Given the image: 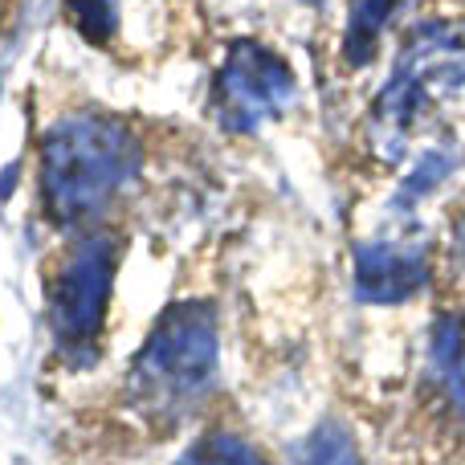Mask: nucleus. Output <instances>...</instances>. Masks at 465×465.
Instances as JSON below:
<instances>
[{
	"instance_id": "12",
	"label": "nucleus",
	"mask_w": 465,
	"mask_h": 465,
	"mask_svg": "<svg viewBox=\"0 0 465 465\" xmlns=\"http://www.w3.org/2000/svg\"><path fill=\"white\" fill-rule=\"evenodd\" d=\"M65 13L94 45H106L119 33V0H65Z\"/></svg>"
},
{
	"instance_id": "6",
	"label": "nucleus",
	"mask_w": 465,
	"mask_h": 465,
	"mask_svg": "<svg viewBox=\"0 0 465 465\" xmlns=\"http://www.w3.org/2000/svg\"><path fill=\"white\" fill-rule=\"evenodd\" d=\"M433 278L429 245L412 232H384L355 249V294L363 302H404Z\"/></svg>"
},
{
	"instance_id": "13",
	"label": "nucleus",
	"mask_w": 465,
	"mask_h": 465,
	"mask_svg": "<svg viewBox=\"0 0 465 465\" xmlns=\"http://www.w3.org/2000/svg\"><path fill=\"white\" fill-rule=\"evenodd\" d=\"M306 5H322V0H306Z\"/></svg>"
},
{
	"instance_id": "2",
	"label": "nucleus",
	"mask_w": 465,
	"mask_h": 465,
	"mask_svg": "<svg viewBox=\"0 0 465 465\" xmlns=\"http://www.w3.org/2000/svg\"><path fill=\"white\" fill-rule=\"evenodd\" d=\"M465 86V21L429 16L412 25L384 90L368 111V147L376 160L396 163L409 152L412 131L425 123L429 106L445 103Z\"/></svg>"
},
{
	"instance_id": "1",
	"label": "nucleus",
	"mask_w": 465,
	"mask_h": 465,
	"mask_svg": "<svg viewBox=\"0 0 465 465\" xmlns=\"http://www.w3.org/2000/svg\"><path fill=\"white\" fill-rule=\"evenodd\" d=\"M143 168V147L111 114H74L41 139V201L49 221L74 229L98 221Z\"/></svg>"
},
{
	"instance_id": "3",
	"label": "nucleus",
	"mask_w": 465,
	"mask_h": 465,
	"mask_svg": "<svg viewBox=\"0 0 465 465\" xmlns=\"http://www.w3.org/2000/svg\"><path fill=\"white\" fill-rule=\"evenodd\" d=\"M221 339L204 302H176L160 314L131 363V396L152 417H180L217 380Z\"/></svg>"
},
{
	"instance_id": "4",
	"label": "nucleus",
	"mask_w": 465,
	"mask_h": 465,
	"mask_svg": "<svg viewBox=\"0 0 465 465\" xmlns=\"http://www.w3.org/2000/svg\"><path fill=\"white\" fill-rule=\"evenodd\" d=\"M114 270H119V237L94 229L62 257V265L49 278V335L57 351L70 355L74 363H86L98 347L114 290Z\"/></svg>"
},
{
	"instance_id": "7",
	"label": "nucleus",
	"mask_w": 465,
	"mask_h": 465,
	"mask_svg": "<svg viewBox=\"0 0 465 465\" xmlns=\"http://www.w3.org/2000/svg\"><path fill=\"white\" fill-rule=\"evenodd\" d=\"M429 384L441 392V404L465 420V314L450 311L433 322L429 335Z\"/></svg>"
},
{
	"instance_id": "10",
	"label": "nucleus",
	"mask_w": 465,
	"mask_h": 465,
	"mask_svg": "<svg viewBox=\"0 0 465 465\" xmlns=\"http://www.w3.org/2000/svg\"><path fill=\"white\" fill-rule=\"evenodd\" d=\"M294 461L298 465H360V450H355L351 433L339 420H322L294 450Z\"/></svg>"
},
{
	"instance_id": "5",
	"label": "nucleus",
	"mask_w": 465,
	"mask_h": 465,
	"mask_svg": "<svg viewBox=\"0 0 465 465\" xmlns=\"http://www.w3.org/2000/svg\"><path fill=\"white\" fill-rule=\"evenodd\" d=\"M294 94L298 86L290 65L257 41H232L213 78V106L229 131H257L282 119Z\"/></svg>"
},
{
	"instance_id": "9",
	"label": "nucleus",
	"mask_w": 465,
	"mask_h": 465,
	"mask_svg": "<svg viewBox=\"0 0 465 465\" xmlns=\"http://www.w3.org/2000/svg\"><path fill=\"white\" fill-rule=\"evenodd\" d=\"M453 168H458V152H453V147H429V152H420L417 163H412V172L404 176L401 193H396V209L412 213Z\"/></svg>"
},
{
	"instance_id": "11",
	"label": "nucleus",
	"mask_w": 465,
	"mask_h": 465,
	"mask_svg": "<svg viewBox=\"0 0 465 465\" xmlns=\"http://www.w3.org/2000/svg\"><path fill=\"white\" fill-rule=\"evenodd\" d=\"M176 465H270L253 445H245L241 437L213 433L204 441H196L193 450H184V458Z\"/></svg>"
},
{
	"instance_id": "8",
	"label": "nucleus",
	"mask_w": 465,
	"mask_h": 465,
	"mask_svg": "<svg viewBox=\"0 0 465 465\" xmlns=\"http://www.w3.org/2000/svg\"><path fill=\"white\" fill-rule=\"evenodd\" d=\"M409 0H351L347 5V29H343V62L347 65H368L376 57L380 41H384L388 25Z\"/></svg>"
}]
</instances>
